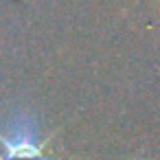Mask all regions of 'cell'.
I'll list each match as a JSON object with an SVG mask.
<instances>
[{
	"mask_svg": "<svg viewBox=\"0 0 160 160\" xmlns=\"http://www.w3.org/2000/svg\"><path fill=\"white\" fill-rule=\"evenodd\" d=\"M0 160H48L38 145V125L31 116L16 112L0 125Z\"/></svg>",
	"mask_w": 160,
	"mask_h": 160,
	"instance_id": "6da1fadb",
	"label": "cell"
}]
</instances>
